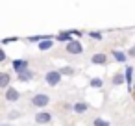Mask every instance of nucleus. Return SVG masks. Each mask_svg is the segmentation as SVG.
Masks as SVG:
<instances>
[{
    "mask_svg": "<svg viewBox=\"0 0 135 126\" xmlns=\"http://www.w3.org/2000/svg\"><path fill=\"white\" fill-rule=\"evenodd\" d=\"M72 39H74V37L69 34V30H65V32H57V35H56V41H57V43H65V45L70 43Z\"/></svg>",
    "mask_w": 135,
    "mask_h": 126,
    "instance_id": "nucleus-13",
    "label": "nucleus"
},
{
    "mask_svg": "<svg viewBox=\"0 0 135 126\" xmlns=\"http://www.w3.org/2000/svg\"><path fill=\"white\" fill-rule=\"evenodd\" d=\"M28 65H30V61H28V59H22V58H19V59H13V61H11V69H13L17 74H21V72L28 71Z\"/></svg>",
    "mask_w": 135,
    "mask_h": 126,
    "instance_id": "nucleus-5",
    "label": "nucleus"
},
{
    "mask_svg": "<svg viewBox=\"0 0 135 126\" xmlns=\"http://www.w3.org/2000/svg\"><path fill=\"white\" fill-rule=\"evenodd\" d=\"M107 61H109V58H107V54H104V52H96V54H93V56H91V63H93V65L105 67V65H107Z\"/></svg>",
    "mask_w": 135,
    "mask_h": 126,
    "instance_id": "nucleus-7",
    "label": "nucleus"
},
{
    "mask_svg": "<svg viewBox=\"0 0 135 126\" xmlns=\"http://www.w3.org/2000/svg\"><path fill=\"white\" fill-rule=\"evenodd\" d=\"M59 72H61L63 76H74L78 71H76L74 67H69V65H65V67H59Z\"/></svg>",
    "mask_w": 135,
    "mask_h": 126,
    "instance_id": "nucleus-17",
    "label": "nucleus"
},
{
    "mask_svg": "<svg viewBox=\"0 0 135 126\" xmlns=\"http://www.w3.org/2000/svg\"><path fill=\"white\" fill-rule=\"evenodd\" d=\"M89 87H93V89H100V87H104V80L98 78V76H94V78L89 80Z\"/></svg>",
    "mask_w": 135,
    "mask_h": 126,
    "instance_id": "nucleus-16",
    "label": "nucleus"
},
{
    "mask_svg": "<svg viewBox=\"0 0 135 126\" xmlns=\"http://www.w3.org/2000/svg\"><path fill=\"white\" fill-rule=\"evenodd\" d=\"M15 41H19V37H6V39H2V45L6 46V45H9V43H15Z\"/></svg>",
    "mask_w": 135,
    "mask_h": 126,
    "instance_id": "nucleus-22",
    "label": "nucleus"
},
{
    "mask_svg": "<svg viewBox=\"0 0 135 126\" xmlns=\"http://www.w3.org/2000/svg\"><path fill=\"white\" fill-rule=\"evenodd\" d=\"M89 102H85V100H78V102H74V106H72V111L74 113H78V115H83L85 111H89Z\"/></svg>",
    "mask_w": 135,
    "mask_h": 126,
    "instance_id": "nucleus-10",
    "label": "nucleus"
},
{
    "mask_svg": "<svg viewBox=\"0 0 135 126\" xmlns=\"http://www.w3.org/2000/svg\"><path fill=\"white\" fill-rule=\"evenodd\" d=\"M124 76H126V85H128V89L129 91H133V67L131 65H128L126 69H124Z\"/></svg>",
    "mask_w": 135,
    "mask_h": 126,
    "instance_id": "nucleus-11",
    "label": "nucleus"
},
{
    "mask_svg": "<svg viewBox=\"0 0 135 126\" xmlns=\"http://www.w3.org/2000/svg\"><path fill=\"white\" fill-rule=\"evenodd\" d=\"M54 41H56V37H52V35H48L46 39H43V41H41V43L37 45V48H39L41 52H46V50H52V48H54V45H56Z\"/></svg>",
    "mask_w": 135,
    "mask_h": 126,
    "instance_id": "nucleus-8",
    "label": "nucleus"
},
{
    "mask_svg": "<svg viewBox=\"0 0 135 126\" xmlns=\"http://www.w3.org/2000/svg\"><path fill=\"white\" fill-rule=\"evenodd\" d=\"M21 117H22V113H21L19 109H11V111H8V115H6L8 120H17V119H21Z\"/></svg>",
    "mask_w": 135,
    "mask_h": 126,
    "instance_id": "nucleus-18",
    "label": "nucleus"
},
{
    "mask_svg": "<svg viewBox=\"0 0 135 126\" xmlns=\"http://www.w3.org/2000/svg\"><path fill=\"white\" fill-rule=\"evenodd\" d=\"M8 61V56H6V50L2 48V50H0V63H6Z\"/></svg>",
    "mask_w": 135,
    "mask_h": 126,
    "instance_id": "nucleus-23",
    "label": "nucleus"
},
{
    "mask_svg": "<svg viewBox=\"0 0 135 126\" xmlns=\"http://www.w3.org/2000/svg\"><path fill=\"white\" fill-rule=\"evenodd\" d=\"M19 98H21V91L17 89V87H9V89H6L4 91V100L6 102H19Z\"/></svg>",
    "mask_w": 135,
    "mask_h": 126,
    "instance_id": "nucleus-6",
    "label": "nucleus"
},
{
    "mask_svg": "<svg viewBox=\"0 0 135 126\" xmlns=\"http://www.w3.org/2000/svg\"><path fill=\"white\" fill-rule=\"evenodd\" d=\"M11 72H8V71H2V72H0V89H9L11 85Z\"/></svg>",
    "mask_w": 135,
    "mask_h": 126,
    "instance_id": "nucleus-9",
    "label": "nucleus"
},
{
    "mask_svg": "<svg viewBox=\"0 0 135 126\" xmlns=\"http://www.w3.org/2000/svg\"><path fill=\"white\" fill-rule=\"evenodd\" d=\"M69 34H70L72 37H80V35H81V32H80V30H69Z\"/></svg>",
    "mask_w": 135,
    "mask_h": 126,
    "instance_id": "nucleus-24",
    "label": "nucleus"
},
{
    "mask_svg": "<svg viewBox=\"0 0 135 126\" xmlns=\"http://www.w3.org/2000/svg\"><path fill=\"white\" fill-rule=\"evenodd\" d=\"M52 119H54V115H52L50 111H46V109H43V111H37V113L33 115V120H35V124H50V122H52Z\"/></svg>",
    "mask_w": 135,
    "mask_h": 126,
    "instance_id": "nucleus-4",
    "label": "nucleus"
},
{
    "mask_svg": "<svg viewBox=\"0 0 135 126\" xmlns=\"http://www.w3.org/2000/svg\"><path fill=\"white\" fill-rule=\"evenodd\" d=\"M128 56H129V58H135V45H133V46H129V50H128Z\"/></svg>",
    "mask_w": 135,
    "mask_h": 126,
    "instance_id": "nucleus-25",
    "label": "nucleus"
},
{
    "mask_svg": "<svg viewBox=\"0 0 135 126\" xmlns=\"http://www.w3.org/2000/svg\"><path fill=\"white\" fill-rule=\"evenodd\" d=\"M124 82H126V76H124V72H115V74H113V78H111V83H113V87H120Z\"/></svg>",
    "mask_w": 135,
    "mask_h": 126,
    "instance_id": "nucleus-14",
    "label": "nucleus"
},
{
    "mask_svg": "<svg viewBox=\"0 0 135 126\" xmlns=\"http://www.w3.org/2000/svg\"><path fill=\"white\" fill-rule=\"evenodd\" d=\"M111 56H113V59L117 61V63H126L128 61V52H122V50H111Z\"/></svg>",
    "mask_w": 135,
    "mask_h": 126,
    "instance_id": "nucleus-12",
    "label": "nucleus"
},
{
    "mask_svg": "<svg viewBox=\"0 0 135 126\" xmlns=\"http://www.w3.org/2000/svg\"><path fill=\"white\" fill-rule=\"evenodd\" d=\"M35 78V72L33 71H24V72H21V74H17V80L19 82H30V80H33Z\"/></svg>",
    "mask_w": 135,
    "mask_h": 126,
    "instance_id": "nucleus-15",
    "label": "nucleus"
},
{
    "mask_svg": "<svg viewBox=\"0 0 135 126\" xmlns=\"http://www.w3.org/2000/svg\"><path fill=\"white\" fill-rule=\"evenodd\" d=\"M93 126H109V120H105L102 117H94L93 119Z\"/></svg>",
    "mask_w": 135,
    "mask_h": 126,
    "instance_id": "nucleus-20",
    "label": "nucleus"
},
{
    "mask_svg": "<svg viewBox=\"0 0 135 126\" xmlns=\"http://www.w3.org/2000/svg\"><path fill=\"white\" fill-rule=\"evenodd\" d=\"M87 35H89L91 39H96V41H102V39H104V34H102V32H87Z\"/></svg>",
    "mask_w": 135,
    "mask_h": 126,
    "instance_id": "nucleus-21",
    "label": "nucleus"
},
{
    "mask_svg": "<svg viewBox=\"0 0 135 126\" xmlns=\"http://www.w3.org/2000/svg\"><path fill=\"white\" fill-rule=\"evenodd\" d=\"M65 50H67V54H70V56H80V54H83V45H81L78 39H72L70 43L65 45Z\"/></svg>",
    "mask_w": 135,
    "mask_h": 126,
    "instance_id": "nucleus-3",
    "label": "nucleus"
},
{
    "mask_svg": "<svg viewBox=\"0 0 135 126\" xmlns=\"http://www.w3.org/2000/svg\"><path fill=\"white\" fill-rule=\"evenodd\" d=\"M133 93H135V85H133Z\"/></svg>",
    "mask_w": 135,
    "mask_h": 126,
    "instance_id": "nucleus-27",
    "label": "nucleus"
},
{
    "mask_svg": "<svg viewBox=\"0 0 135 126\" xmlns=\"http://www.w3.org/2000/svg\"><path fill=\"white\" fill-rule=\"evenodd\" d=\"M0 126H11L9 122H2V124H0Z\"/></svg>",
    "mask_w": 135,
    "mask_h": 126,
    "instance_id": "nucleus-26",
    "label": "nucleus"
},
{
    "mask_svg": "<svg viewBox=\"0 0 135 126\" xmlns=\"http://www.w3.org/2000/svg\"><path fill=\"white\" fill-rule=\"evenodd\" d=\"M30 104H32L33 108H37L39 111H43V109L50 104V95H46V93H35V95L30 98Z\"/></svg>",
    "mask_w": 135,
    "mask_h": 126,
    "instance_id": "nucleus-1",
    "label": "nucleus"
},
{
    "mask_svg": "<svg viewBox=\"0 0 135 126\" xmlns=\"http://www.w3.org/2000/svg\"><path fill=\"white\" fill-rule=\"evenodd\" d=\"M61 80H63V74L59 72V69H50V71L45 72V82H46V85H50V87L59 85Z\"/></svg>",
    "mask_w": 135,
    "mask_h": 126,
    "instance_id": "nucleus-2",
    "label": "nucleus"
},
{
    "mask_svg": "<svg viewBox=\"0 0 135 126\" xmlns=\"http://www.w3.org/2000/svg\"><path fill=\"white\" fill-rule=\"evenodd\" d=\"M46 37H48V35H30V37H26V41H28V43H37V45H39V43H41L43 39H46Z\"/></svg>",
    "mask_w": 135,
    "mask_h": 126,
    "instance_id": "nucleus-19",
    "label": "nucleus"
}]
</instances>
